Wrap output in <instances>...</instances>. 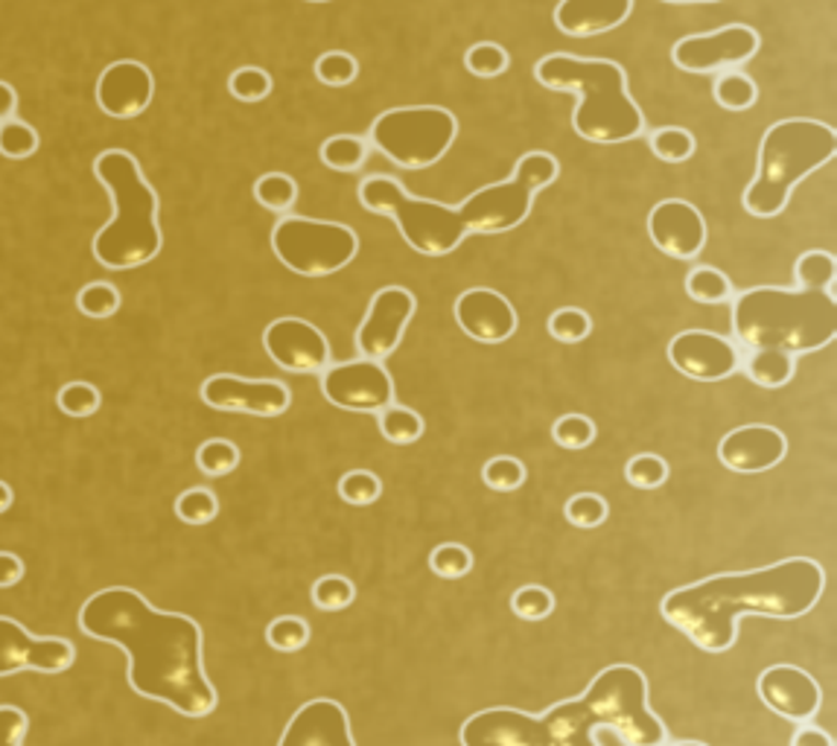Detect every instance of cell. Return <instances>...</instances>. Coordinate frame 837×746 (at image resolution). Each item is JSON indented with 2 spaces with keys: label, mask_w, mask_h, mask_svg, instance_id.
<instances>
[{
  "label": "cell",
  "mask_w": 837,
  "mask_h": 746,
  "mask_svg": "<svg viewBox=\"0 0 837 746\" xmlns=\"http://www.w3.org/2000/svg\"><path fill=\"white\" fill-rule=\"evenodd\" d=\"M837 152L835 128L817 120H779L765 132L759 146V170L744 190V211L770 219L785 211L791 193Z\"/></svg>",
  "instance_id": "6"
},
{
  "label": "cell",
  "mask_w": 837,
  "mask_h": 746,
  "mask_svg": "<svg viewBox=\"0 0 837 746\" xmlns=\"http://www.w3.org/2000/svg\"><path fill=\"white\" fill-rule=\"evenodd\" d=\"M464 65H467V70H471L473 77L494 79V77H502L505 70H508V65H511V56H508V50H505V47H499V44L478 42V44H473L471 50H467V56H464Z\"/></svg>",
  "instance_id": "41"
},
{
  "label": "cell",
  "mask_w": 837,
  "mask_h": 746,
  "mask_svg": "<svg viewBox=\"0 0 837 746\" xmlns=\"http://www.w3.org/2000/svg\"><path fill=\"white\" fill-rule=\"evenodd\" d=\"M581 723H587L578 697L552 705L546 714L520 709H485L462 726V746H564Z\"/></svg>",
  "instance_id": "11"
},
{
  "label": "cell",
  "mask_w": 837,
  "mask_h": 746,
  "mask_svg": "<svg viewBox=\"0 0 837 746\" xmlns=\"http://www.w3.org/2000/svg\"><path fill=\"white\" fill-rule=\"evenodd\" d=\"M383 493V482L380 475L367 473V470H353V473H344L339 478V496L348 505H357V508H365V505H374Z\"/></svg>",
  "instance_id": "48"
},
{
  "label": "cell",
  "mask_w": 837,
  "mask_h": 746,
  "mask_svg": "<svg viewBox=\"0 0 837 746\" xmlns=\"http://www.w3.org/2000/svg\"><path fill=\"white\" fill-rule=\"evenodd\" d=\"M668 362L686 380L724 382L738 371V350L729 339L706 330H686L668 344Z\"/></svg>",
  "instance_id": "19"
},
{
  "label": "cell",
  "mask_w": 837,
  "mask_h": 746,
  "mask_svg": "<svg viewBox=\"0 0 837 746\" xmlns=\"http://www.w3.org/2000/svg\"><path fill=\"white\" fill-rule=\"evenodd\" d=\"M759 91L753 86L750 77H744L738 70H729V74H721L715 82V102L724 111H747L753 109Z\"/></svg>",
  "instance_id": "35"
},
{
  "label": "cell",
  "mask_w": 837,
  "mask_h": 746,
  "mask_svg": "<svg viewBox=\"0 0 837 746\" xmlns=\"http://www.w3.org/2000/svg\"><path fill=\"white\" fill-rule=\"evenodd\" d=\"M686 292L698 304L717 306L733 297V283H729V278L724 272H717L712 265H698L686 278Z\"/></svg>",
  "instance_id": "31"
},
{
  "label": "cell",
  "mask_w": 837,
  "mask_h": 746,
  "mask_svg": "<svg viewBox=\"0 0 837 746\" xmlns=\"http://www.w3.org/2000/svg\"><path fill=\"white\" fill-rule=\"evenodd\" d=\"M756 688H759L761 703L785 721L808 723L821 712L823 691L817 679L796 665H770L768 670H761Z\"/></svg>",
  "instance_id": "20"
},
{
  "label": "cell",
  "mask_w": 837,
  "mask_h": 746,
  "mask_svg": "<svg viewBox=\"0 0 837 746\" xmlns=\"http://www.w3.org/2000/svg\"><path fill=\"white\" fill-rule=\"evenodd\" d=\"M651 152L666 163H683L694 155V137L686 128L666 126L651 135Z\"/></svg>",
  "instance_id": "38"
},
{
  "label": "cell",
  "mask_w": 837,
  "mask_h": 746,
  "mask_svg": "<svg viewBox=\"0 0 837 746\" xmlns=\"http://www.w3.org/2000/svg\"><path fill=\"white\" fill-rule=\"evenodd\" d=\"M56 403H59L61 415L91 417L100 411L103 397H100V391H97L91 382H68V385H61Z\"/></svg>",
  "instance_id": "44"
},
{
  "label": "cell",
  "mask_w": 837,
  "mask_h": 746,
  "mask_svg": "<svg viewBox=\"0 0 837 746\" xmlns=\"http://www.w3.org/2000/svg\"><path fill=\"white\" fill-rule=\"evenodd\" d=\"M663 3H717V0H663Z\"/></svg>",
  "instance_id": "59"
},
{
  "label": "cell",
  "mask_w": 837,
  "mask_h": 746,
  "mask_svg": "<svg viewBox=\"0 0 837 746\" xmlns=\"http://www.w3.org/2000/svg\"><path fill=\"white\" fill-rule=\"evenodd\" d=\"M791 746H835V741H832L829 732H823V730H817V726H808V723H803V726L794 732Z\"/></svg>",
  "instance_id": "55"
},
{
  "label": "cell",
  "mask_w": 837,
  "mask_h": 746,
  "mask_svg": "<svg viewBox=\"0 0 837 746\" xmlns=\"http://www.w3.org/2000/svg\"><path fill=\"white\" fill-rule=\"evenodd\" d=\"M592 321L590 315L584 309H575V306H566V309H557L548 318V336L555 341H564V344H578L590 336Z\"/></svg>",
  "instance_id": "50"
},
{
  "label": "cell",
  "mask_w": 837,
  "mask_h": 746,
  "mask_svg": "<svg viewBox=\"0 0 837 746\" xmlns=\"http://www.w3.org/2000/svg\"><path fill=\"white\" fill-rule=\"evenodd\" d=\"M759 50V33L744 24H729L701 35H686L675 44L671 61L686 74H721L742 68Z\"/></svg>",
  "instance_id": "13"
},
{
  "label": "cell",
  "mask_w": 837,
  "mask_h": 746,
  "mask_svg": "<svg viewBox=\"0 0 837 746\" xmlns=\"http://www.w3.org/2000/svg\"><path fill=\"white\" fill-rule=\"evenodd\" d=\"M255 199L265 211L286 213L298 202V184L283 172H265L255 181Z\"/></svg>",
  "instance_id": "32"
},
{
  "label": "cell",
  "mask_w": 837,
  "mask_h": 746,
  "mask_svg": "<svg viewBox=\"0 0 837 746\" xmlns=\"http://www.w3.org/2000/svg\"><path fill=\"white\" fill-rule=\"evenodd\" d=\"M155 93L152 70L135 59L114 61L100 74L94 88L97 109L105 117L114 120H135L140 117Z\"/></svg>",
  "instance_id": "21"
},
{
  "label": "cell",
  "mask_w": 837,
  "mask_h": 746,
  "mask_svg": "<svg viewBox=\"0 0 837 746\" xmlns=\"http://www.w3.org/2000/svg\"><path fill=\"white\" fill-rule=\"evenodd\" d=\"M534 77L543 88L575 93V135L590 144H624L642 135L640 105L627 93L622 65L610 59H578L552 53L538 61Z\"/></svg>",
  "instance_id": "4"
},
{
  "label": "cell",
  "mask_w": 837,
  "mask_h": 746,
  "mask_svg": "<svg viewBox=\"0 0 837 746\" xmlns=\"http://www.w3.org/2000/svg\"><path fill=\"white\" fill-rule=\"evenodd\" d=\"M552 438H555V443L561 450H587V447L596 441V423L584 415H564L552 426Z\"/></svg>",
  "instance_id": "46"
},
{
  "label": "cell",
  "mask_w": 837,
  "mask_h": 746,
  "mask_svg": "<svg viewBox=\"0 0 837 746\" xmlns=\"http://www.w3.org/2000/svg\"><path fill=\"white\" fill-rule=\"evenodd\" d=\"M733 332L750 350H785L791 357L832 344L837 304L832 292L759 286L735 297Z\"/></svg>",
  "instance_id": "5"
},
{
  "label": "cell",
  "mask_w": 837,
  "mask_h": 746,
  "mask_svg": "<svg viewBox=\"0 0 837 746\" xmlns=\"http://www.w3.org/2000/svg\"><path fill=\"white\" fill-rule=\"evenodd\" d=\"M796 289L805 292H832L837 278V263L829 251H805L794 265Z\"/></svg>",
  "instance_id": "29"
},
{
  "label": "cell",
  "mask_w": 837,
  "mask_h": 746,
  "mask_svg": "<svg viewBox=\"0 0 837 746\" xmlns=\"http://www.w3.org/2000/svg\"><path fill=\"white\" fill-rule=\"evenodd\" d=\"M12 508V487L0 482V513H7Z\"/></svg>",
  "instance_id": "58"
},
{
  "label": "cell",
  "mask_w": 837,
  "mask_h": 746,
  "mask_svg": "<svg viewBox=\"0 0 837 746\" xmlns=\"http://www.w3.org/2000/svg\"><path fill=\"white\" fill-rule=\"evenodd\" d=\"M278 746H357L348 712L336 700L318 697L292 714Z\"/></svg>",
  "instance_id": "25"
},
{
  "label": "cell",
  "mask_w": 837,
  "mask_h": 746,
  "mask_svg": "<svg viewBox=\"0 0 837 746\" xmlns=\"http://www.w3.org/2000/svg\"><path fill=\"white\" fill-rule=\"evenodd\" d=\"M77 306H79V313L88 315V318H97V321L112 318V315H117V309H120L117 286L105 283V280L88 283V286L79 289Z\"/></svg>",
  "instance_id": "37"
},
{
  "label": "cell",
  "mask_w": 837,
  "mask_h": 746,
  "mask_svg": "<svg viewBox=\"0 0 837 746\" xmlns=\"http://www.w3.org/2000/svg\"><path fill=\"white\" fill-rule=\"evenodd\" d=\"M77 662V647L68 638L33 636L24 624L0 615V677H12L18 670L38 674H65Z\"/></svg>",
  "instance_id": "15"
},
{
  "label": "cell",
  "mask_w": 837,
  "mask_h": 746,
  "mask_svg": "<svg viewBox=\"0 0 837 746\" xmlns=\"http://www.w3.org/2000/svg\"><path fill=\"white\" fill-rule=\"evenodd\" d=\"M624 478L636 490H657L663 487L668 478V464L654 452H642V455H633L627 464H624Z\"/></svg>",
  "instance_id": "42"
},
{
  "label": "cell",
  "mask_w": 837,
  "mask_h": 746,
  "mask_svg": "<svg viewBox=\"0 0 837 746\" xmlns=\"http://www.w3.org/2000/svg\"><path fill=\"white\" fill-rule=\"evenodd\" d=\"M415 306H418V301H415L409 289H380L371 306H367L365 321L359 324L357 330L359 357L371 359V362H383V359L392 357L403 341V332L409 327Z\"/></svg>",
  "instance_id": "16"
},
{
  "label": "cell",
  "mask_w": 837,
  "mask_h": 746,
  "mask_svg": "<svg viewBox=\"0 0 837 746\" xmlns=\"http://www.w3.org/2000/svg\"><path fill=\"white\" fill-rule=\"evenodd\" d=\"M18 111V91L9 82H0V120L15 117Z\"/></svg>",
  "instance_id": "57"
},
{
  "label": "cell",
  "mask_w": 837,
  "mask_h": 746,
  "mask_svg": "<svg viewBox=\"0 0 837 746\" xmlns=\"http://www.w3.org/2000/svg\"><path fill=\"white\" fill-rule=\"evenodd\" d=\"M429 568L444 580H459V577L471 575L473 554L471 549H464L462 543H444L432 549L429 554Z\"/></svg>",
  "instance_id": "45"
},
{
  "label": "cell",
  "mask_w": 837,
  "mask_h": 746,
  "mask_svg": "<svg viewBox=\"0 0 837 746\" xmlns=\"http://www.w3.org/2000/svg\"><path fill=\"white\" fill-rule=\"evenodd\" d=\"M272 251L290 272L327 278L342 272L359 251V239L348 225L304 216H286L274 225Z\"/></svg>",
  "instance_id": "12"
},
{
  "label": "cell",
  "mask_w": 837,
  "mask_h": 746,
  "mask_svg": "<svg viewBox=\"0 0 837 746\" xmlns=\"http://www.w3.org/2000/svg\"><path fill=\"white\" fill-rule=\"evenodd\" d=\"M216 513H219V499L205 487L184 490L176 499V517L188 525H207V522H214Z\"/></svg>",
  "instance_id": "39"
},
{
  "label": "cell",
  "mask_w": 837,
  "mask_h": 746,
  "mask_svg": "<svg viewBox=\"0 0 837 746\" xmlns=\"http://www.w3.org/2000/svg\"><path fill=\"white\" fill-rule=\"evenodd\" d=\"M648 237L671 260H694L706 246V222L694 204L666 199L651 211Z\"/></svg>",
  "instance_id": "22"
},
{
  "label": "cell",
  "mask_w": 837,
  "mask_h": 746,
  "mask_svg": "<svg viewBox=\"0 0 837 746\" xmlns=\"http://www.w3.org/2000/svg\"><path fill=\"white\" fill-rule=\"evenodd\" d=\"M82 633L128 656V686L184 717H207L216 688L202 665V628L181 612H161L144 595L112 586L91 595L79 610Z\"/></svg>",
  "instance_id": "1"
},
{
  "label": "cell",
  "mask_w": 837,
  "mask_h": 746,
  "mask_svg": "<svg viewBox=\"0 0 837 746\" xmlns=\"http://www.w3.org/2000/svg\"><path fill=\"white\" fill-rule=\"evenodd\" d=\"M380 432L388 443L394 447H409V443H418L427 432V423H423V417L418 411H411L406 406H388L380 411Z\"/></svg>",
  "instance_id": "28"
},
{
  "label": "cell",
  "mask_w": 837,
  "mask_h": 746,
  "mask_svg": "<svg viewBox=\"0 0 837 746\" xmlns=\"http://www.w3.org/2000/svg\"><path fill=\"white\" fill-rule=\"evenodd\" d=\"M557 176H561V163H557L555 155H522L511 179L482 187L471 199H464L462 207H455V211L462 216L467 234H482V237L505 234V230H513L525 222L531 204H534V195L540 190H546L548 184H555Z\"/></svg>",
  "instance_id": "9"
},
{
  "label": "cell",
  "mask_w": 837,
  "mask_h": 746,
  "mask_svg": "<svg viewBox=\"0 0 837 746\" xmlns=\"http://www.w3.org/2000/svg\"><path fill=\"white\" fill-rule=\"evenodd\" d=\"M596 746H671L668 730L648 709V679L633 665H610L581 697Z\"/></svg>",
  "instance_id": "7"
},
{
  "label": "cell",
  "mask_w": 837,
  "mask_h": 746,
  "mask_svg": "<svg viewBox=\"0 0 837 746\" xmlns=\"http://www.w3.org/2000/svg\"><path fill=\"white\" fill-rule=\"evenodd\" d=\"M38 149V135L30 123L18 117L0 120V155L7 161H24Z\"/></svg>",
  "instance_id": "33"
},
{
  "label": "cell",
  "mask_w": 837,
  "mask_h": 746,
  "mask_svg": "<svg viewBox=\"0 0 837 746\" xmlns=\"http://www.w3.org/2000/svg\"><path fill=\"white\" fill-rule=\"evenodd\" d=\"M321 376V394L330 406L342 411H371L380 415L394 403L392 373L380 362L371 359H353L342 365L325 368Z\"/></svg>",
  "instance_id": "14"
},
{
  "label": "cell",
  "mask_w": 837,
  "mask_h": 746,
  "mask_svg": "<svg viewBox=\"0 0 837 746\" xmlns=\"http://www.w3.org/2000/svg\"><path fill=\"white\" fill-rule=\"evenodd\" d=\"M359 204L371 213L388 216L400 237L423 257H446L471 237L455 207L441 202L415 199L403 190L400 181L388 176H371L359 184Z\"/></svg>",
  "instance_id": "8"
},
{
  "label": "cell",
  "mask_w": 837,
  "mask_h": 746,
  "mask_svg": "<svg viewBox=\"0 0 837 746\" xmlns=\"http://www.w3.org/2000/svg\"><path fill=\"white\" fill-rule=\"evenodd\" d=\"M263 348L274 365L290 373H321L330 362V344L316 324L304 318H278L265 327Z\"/></svg>",
  "instance_id": "18"
},
{
  "label": "cell",
  "mask_w": 837,
  "mask_h": 746,
  "mask_svg": "<svg viewBox=\"0 0 837 746\" xmlns=\"http://www.w3.org/2000/svg\"><path fill=\"white\" fill-rule=\"evenodd\" d=\"M482 482L494 493H513L525 484V466L511 455H496L482 470Z\"/></svg>",
  "instance_id": "43"
},
{
  "label": "cell",
  "mask_w": 837,
  "mask_h": 746,
  "mask_svg": "<svg viewBox=\"0 0 837 746\" xmlns=\"http://www.w3.org/2000/svg\"><path fill=\"white\" fill-rule=\"evenodd\" d=\"M788 455L785 434L773 426H742L717 443V461L738 475H759L782 464Z\"/></svg>",
  "instance_id": "23"
},
{
  "label": "cell",
  "mask_w": 837,
  "mask_h": 746,
  "mask_svg": "<svg viewBox=\"0 0 837 746\" xmlns=\"http://www.w3.org/2000/svg\"><path fill=\"white\" fill-rule=\"evenodd\" d=\"M321 163L336 172H357L367 161V144L357 135L327 137L321 144Z\"/></svg>",
  "instance_id": "30"
},
{
  "label": "cell",
  "mask_w": 837,
  "mask_h": 746,
  "mask_svg": "<svg viewBox=\"0 0 837 746\" xmlns=\"http://www.w3.org/2000/svg\"><path fill=\"white\" fill-rule=\"evenodd\" d=\"M511 610L522 621H543L555 612V595L546 586H522L513 592Z\"/></svg>",
  "instance_id": "47"
},
{
  "label": "cell",
  "mask_w": 837,
  "mask_h": 746,
  "mask_svg": "<svg viewBox=\"0 0 837 746\" xmlns=\"http://www.w3.org/2000/svg\"><path fill=\"white\" fill-rule=\"evenodd\" d=\"M357 601V586L351 577L344 575H327L318 577L313 586V603L321 612H342Z\"/></svg>",
  "instance_id": "34"
},
{
  "label": "cell",
  "mask_w": 837,
  "mask_h": 746,
  "mask_svg": "<svg viewBox=\"0 0 837 746\" xmlns=\"http://www.w3.org/2000/svg\"><path fill=\"white\" fill-rule=\"evenodd\" d=\"M307 3H330V0H307Z\"/></svg>",
  "instance_id": "60"
},
{
  "label": "cell",
  "mask_w": 837,
  "mask_h": 746,
  "mask_svg": "<svg viewBox=\"0 0 837 746\" xmlns=\"http://www.w3.org/2000/svg\"><path fill=\"white\" fill-rule=\"evenodd\" d=\"M26 730L30 721L18 705H0V746H21Z\"/></svg>",
  "instance_id": "53"
},
{
  "label": "cell",
  "mask_w": 837,
  "mask_h": 746,
  "mask_svg": "<svg viewBox=\"0 0 837 746\" xmlns=\"http://www.w3.org/2000/svg\"><path fill=\"white\" fill-rule=\"evenodd\" d=\"M265 642L281 653H298L309 642V624L298 615H281L265 628Z\"/></svg>",
  "instance_id": "40"
},
{
  "label": "cell",
  "mask_w": 837,
  "mask_h": 746,
  "mask_svg": "<svg viewBox=\"0 0 837 746\" xmlns=\"http://www.w3.org/2000/svg\"><path fill=\"white\" fill-rule=\"evenodd\" d=\"M564 517L575 528H598L607 522L610 508H607V501L598 493H578V496L566 501Z\"/></svg>",
  "instance_id": "49"
},
{
  "label": "cell",
  "mask_w": 837,
  "mask_h": 746,
  "mask_svg": "<svg viewBox=\"0 0 837 746\" xmlns=\"http://www.w3.org/2000/svg\"><path fill=\"white\" fill-rule=\"evenodd\" d=\"M228 91L239 102H260L272 93V77L263 68H239L228 79Z\"/></svg>",
  "instance_id": "52"
},
{
  "label": "cell",
  "mask_w": 837,
  "mask_h": 746,
  "mask_svg": "<svg viewBox=\"0 0 837 746\" xmlns=\"http://www.w3.org/2000/svg\"><path fill=\"white\" fill-rule=\"evenodd\" d=\"M455 321L478 344H502L517 332L511 301L494 289H467L455 301Z\"/></svg>",
  "instance_id": "24"
},
{
  "label": "cell",
  "mask_w": 837,
  "mask_h": 746,
  "mask_svg": "<svg viewBox=\"0 0 837 746\" xmlns=\"http://www.w3.org/2000/svg\"><path fill=\"white\" fill-rule=\"evenodd\" d=\"M459 123L438 105H409L380 114L371 140L380 152L403 170H427L450 152Z\"/></svg>",
  "instance_id": "10"
},
{
  "label": "cell",
  "mask_w": 837,
  "mask_h": 746,
  "mask_svg": "<svg viewBox=\"0 0 837 746\" xmlns=\"http://www.w3.org/2000/svg\"><path fill=\"white\" fill-rule=\"evenodd\" d=\"M202 399L216 411H237L255 417H281L292 403L290 388L278 380H242L216 373L202 382Z\"/></svg>",
  "instance_id": "17"
},
{
  "label": "cell",
  "mask_w": 837,
  "mask_h": 746,
  "mask_svg": "<svg viewBox=\"0 0 837 746\" xmlns=\"http://www.w3.org/2000/svg\"><path fill=\"white\" fill-rule=\"evenodd\" d=\"M633 0H561L555 26L569 38H592L627 21Z\"/></svg>",
  "instance_id": "26"
},
{
  "label": "cell",
  "mask_w": 837,
  "mask_h": 746,
  "mask_svg": "<svg viewBox=\"0 0 837 746\" xmlns=\"http://www.w3.org/2000/svg\"><path fill=\"white\" fill-rule=\"evenodd\" d=\"M564 746H596L590 738V721L581 723V726L566 738ZM671 746H706V744H698V741H680V744H671Z\"/></svg>",
  "instance_id": "56"
},
{
  "label": "cell",
  "mask_w": 837,
  "mask_h": 746,
  "mask_svg": "<svg viewBox=\"0 0 837 746\" xmlns=\"http://www.w3.org/2000/svg\"><path fill=\"white\" fill-rule=\"evenodd\" d=\"M26 566L15 552H0V589H12L24 580Z\"/></svg>",
  "instance_id": "54"
},
{
  "label": "cell",
  "mask_w": 837,
  "mask_h": 746,
  "mask_svg": "<svg viewBox=\"0 0 837 746\" xmlns=\"http://www.w3.org/2000/svg\"><path fill=\"white\" fill-rule=\"evenodd\" d=\"M94 176L109 190L114 207V216L91 242L97 263L112 272L152 263L163 246L158 193L146 181L137 158L126 149H105L94 158Z\"/></svg>",
  "instance_id": "3"
},
{
  "label": "cell",
  "mask_w": 837,
  "mask_h": 746,
  "mask_svg": "<svg viewBox=\"0 0 837 746\" xmlns=\"http://www.w3.org/2000/svg\"><path fill=\"white\" fill-rule=\"evenodd\" d=\"M826 572L817 560L791 557L742 575H715L668 592L663 619L694 647L724 653L735 645L742 615L794 621L817 607Z\"/></svg>",
  "instance_id": "2"
},
{
  "label": "cell",
  "mask_w": 837,
  "mask_h": 746,
  "mask_svg": "<svg viewBox=\"0 0 837 746\" xmlns=\"http://www.w3.org/2000/svg\"><path fill=\"white\" fill-rule=\"evenodd\" d=\"M357 74H359V65H357V59H353L351 53L330 50V53H325V56H318V61H316L318 82H321V86H327V88L351 86L353 79H357Z\"/></svg>",
  "instance_id": "51"
},
{
  "label": "cell",
  "mask_w": 837,
  "mask_h": 746,
  "mask_svg": "<svg viewBox=\"0 0 837 746\" xmlns=\"http://www.w3.org/2000/svg\"><path fill=\"white\" fill-rule=\"evenodd\" d=\"M744 373H747V380L756 382L759 388H785L788 382L794 380L796 357L773 348L753 350L750 359L744 362Z\"/></svg>",
  "instance_id": "27"
},
{
  "label": "cell",
  "mask_w": 837,
  "mask_h": 746,
  "mask_svg": "<svg viewBox=\"0 0 837 746\" xmlns=\"http://www.w3.org/2000/svg\"><path fill=\"white\" fill-rule=\"evenodd\" d=\"M199 470L211 478H225L231 475L239 466V450L237 443L225 441V438H214V441H205L196 452Z\"/></svg>",
  "instance_id": "36"
}]
</instances>
